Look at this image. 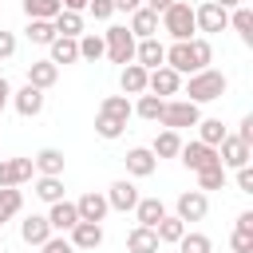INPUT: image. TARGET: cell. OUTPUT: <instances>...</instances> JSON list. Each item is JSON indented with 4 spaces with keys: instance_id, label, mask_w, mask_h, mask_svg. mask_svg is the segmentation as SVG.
<instances>
[{
    "instance_id": "obj_1",
    "label": "cell",
    "mask_w": 253,
    "mask_h": 253,
    "mask_svg": "<svg viewBox=\"0 0 253 253\" xmlns=\"http://www.w3.org/2000/svg\"><path fill=\"white\" fill-rule=\"evenodd\" d=\"M229 91V79L221 75V71H213V67H206V71H194L190 75V83H186V103H213V99H221Z\"/></svg>"
},
{
    "instance_id": "obj_2",
    "label": "cell",
    "mask_w": 253,
    "mask_h": 253,
    "mask_svg": "<svg viewBox=\"0 0 253 253\" xmlns=\"http://www.w3.org/2000/svg\"><path fill=\"white\" fill-rule=\"evenodd\" d=\"M158 28H162V32H166L174 43L194 40V32H198V28H194V8H190L186 0H174V4H170V8L158 16Z\"/></svg>"
},
{
    "instance_id": "obj_3",
    "label": "cell",
    "mask_w": 253,
    "mask_h": 253,
    "mask_svg": "<svg viewBox=\"0 0 253 253\" xmlns=\"http://www.w3.org/2000/svg\"><path fill=\"white\" fill-rule=\"evenodd\" d=\"M198 119H202V111H198V103H186V99H166V103H162V115H158V123H162L166 130H182V126H198Z\"/></svg>"
},
{
    "instance_id": "obj_4",
    "label": "cell",
    "mask_w": 253,
    "mask_h": 253,
    "mask_svg": "<svg viewBox=\"0 0 253 253\" xmlns=\"http://www.w3.org/2000/svg\"><path fill=\"white\" fill-rule=\"evenodd\" d=\"M103 43H107V59L111 63H119V67H126V63H134V36L123 28V24H115V28H107V36H103Z\"/></svg>"
},
{
    "instance_id": "obj_5",
    "label": "cell",
    "mask_w": 253,
    "mask_h": 253,
    "mask_svg": "<svg viewBox=\"0 0 253 253\" xmlns=\"http://www.w3.org/2000/svg\"><path fill=\"white\" fill-rule=\"evenodd\" d=\"M249 154H253V146L241 142L237 134H225V138L217 142V162H221V170H241V166H249Z\"/></svg>"
},
{
    "instance_id": "obj_6",
    "label": "cell",
    "mask_w": 253,
    "mask_h": 253,
    "mask_svg": "<svg viewBox=\"0 0 253 253\" xmlns=\"http://www.w3.org/2000/svg\"><path fill=\"white\" fill-rule=\"evenodd\" d=\"M178 158H182V166L186 170H206V166H221L217 162V150L213 146H206V142H182V150H178Z\"/></svg>"
},
{
    "instance_id": "obj_7",
    "label": "cell",
    "mask_w": 253,
    "mask_h": 253,
    "mask_svg": "<svg viewBox=\"0 0 253 253\" xmlns=\"http://www.w3.org/2000/svg\"><path fill=\"white\" fill-rule=\"evenodd\" d=\"M194 28H198V32H225V28H229V12L217 8L213 0H206V4L194 8Z\"/></svg>"
},
{
    "instance_id": "obj_8",
    "label": "cell",
    "mask_w": 253,
    "mask_h": 253,
    "mask_svg": "<svg viewBox=\"0 0 253 253\" xmlns=\"http://www.w3.org/2000/svg\"><path fill=\"white\" fill-rule=\"evenodd\" d=\"M178 213V221H202L206 213H210V198L202 194V190H186V194H178V206H174Z\"/></svg>"
},
{
    "instance_id": "obj_9",
    "label": "cell",
    "mask_w": 253,
    "mask_h": 253,
    "mask_svg": "<svg viewBox=\"0 0 253 253\" xmlns=\"http://www.w3.org/2000/svg\"><path fill=\"white\" fill-rule=\"evenodd\" d=\"M146 91H150V95H158V99L178 95V91H182V75H178V71H170V67L162 63V67H154V71L146 75Z\"/></svg>"
},
{
    "instance_id": "obj_10",
    "label": "cell",
    "mask_w": 253,
    "mask_h": 253,
    "mask_svg": "<svg viewBox=\"0 0 253 253\" xmlns=\"http://www.w3.org/2000/svg\"><path fill=\"white\" fill-rule=\"evenodd\" d=\"M43 217H47L51 233H71V229L79 225V210H75V202H51V210H47Z\"/></svg>"
},
{
    "instance_id": "obj_11",
    "label": "cell",
    "mask_w": 253,
    "mask_h": 253,
    "mask_svg": "<svg viewBox=\"0 0 253 253\" xmlns=\"http://www.w3.org/2000/svg\"><path fill=\"white\" fill-rule=\"evenodd\" d=\"M32 174H36L32 158H0V190H4V186H20V182H28Z\"/></svg>"
},
{
    "instance_id": "obj_12",
    "label": "cell",
    "mask_w": 253,
    "mask_h": 253,
    "mask_svg": "<svg viewBox=\"0 0 253 253\" xmlns=\"http://www.w3.org/2000/svg\"><path fill=\"white\" fill-rule=\"evenodd\" d=\"M134 63H138V67H146V71H154V67H162V63H166V47L158 43V36H150V40H138V43H134Z\"/></svg>"
},
{
    "instance_id": "obj_13",
    "label": "cell",
    "mask_w": 253,
    "mask_h": 253,
    "mask_svg": "<svg viewBox=\"0 0 253 253\" xmlns=\"http://www.w3.org/2000/svg\"><path fill=\"white\" fill-rule=\"evenodd\" d=\"M12 107H16L24 119H36V115L43 111V91L32 87V83H24L20 91H12Z\"/></svg>"
},
{
    "instance_id": "obj_14",
    "label": "cell",
    "mask_w": 253,
    "mask_h": 253,
    "mask_svg": "<svg viewBox=\"0 0 253 253\" xmlns=\"http://www.w3.org/2000/svg\"><path fill=\"white\" fill-rule=\"evenodd\" d=\"M126 174L130 178H150L154 170H158V158L150 154V146H134V150H126Z\"/></svg>"
},
{
    "instance_id": "obj_15",
    "label": "cell",
    "mask_w": 253,
    "mask_h": 253,
    "mask_svg": "<svg viewBox=\"0 0 253 253\" xmlns=\"http://www.w3.org/2000/svg\"><path fill=\"white\" fill-rule=\"evenodd\" d=\"M103 198H107V206H111V210H123V213L138 206V190H134V182H126V178L111 182V190H107Z\"/></svg>"
},
{
    "instance_id": "obj_16",
    "label": "cell",
    "mask_w": 253,
    "mask_h": 253,
    "mask_svg": "<svg viewBox=\"0 0 253 253\" xmlns=\"http://www.w3.org/2000/svg\"><path fill=\"white\" fill-rule=\"evenodd\" d=\"M75 210H79V221H99V225H103V217H107L111 206H107V198H103L99 190H87V194L75 202Z\"/></svg>"
},
{
    "instance_id": "obj_17",
    "label": "cell",
    "mask_w": 253,
    "mask_h": 253,
    "mask_svg": "<svg viewBox=\"0 0 253 253\" xmlns=\"http://www.w3.org/2000/svg\"><path fill=\"white\" fill-rule=\"evenodd\" d=\"M55 79H59V67H55L51 59H32V63H28V83H32V87L47 91V87H55Z\"/></svg>"
},
{
    "instance_id": "obj_18",
    "label": "cell",
    "mask_w": 253,
    "mask_h": 253,
    "mask_svg": "<svg viewBox=\"0 0 253 253\" xmlns=\"http://www.w3.org/2000/svg\"><path fill=\"white\" fill-rule=\"evenodd\" d=\"M146 67H138V63H126L123 71H119V87H123V95L130 99V95H146Z\"/></svg>"
},
{
    "instance_id": "obj_19",
    "label": "cell",
    "mask_w": 253,
    "mask_h": 253,
    "mask_svg": "<svg viewBox=\"0 0 253 253\" xmlns=\"http://www.w3.org/2000/svg\"><path fill=\"white\" fill-rule=\"evenodd\" d=\"M32 166H36V174H43V178H63V150L43 146V150L32 158Z\"/></svg>"
},
{
    "instance_id": "obj_20",
    "label": "cell",
    "mask_w": 253,
    "mask_h": 253,
    "mask_svg": "<svg viewBox=\"0 0 253 253\" xmlns=\"http://www.w3.org/2000/svg\"><path fill=\"white\" fill-rule=\"evenodd\" d=\"M20 237H24L28 245H43V241L51 237V225H47V217H43V213H28V217L20 221Z\"/></svg>"
},
{
    "instance_id": "obj_21",
    "label": "cell",
    "mask_w": 253,
    "mask_h": 253,
    "mask_svg": "<svg viewBox=\"0 0 253 253\" xmlns=\"http://www.w3.org/2000/svg\"><path fill=\"white\" fill-rule=\"evenodd\" d=\"M103 245V225L99 221H79L71 229V249H99Z\"/></svg>"
},
{
    "instance_id": "obj_22",
    "label": "cell",
    "mask_w": 253,
    "mask_h": 253,
    "mask_svg": "<svg viewBox=\"0 0 253 253\" xmlns=\"http://www.w3.org/2000/svg\"><path fill=\"white\" fill-rule=\"evenodd\" d=\"M126 32H130L134 40H150V36L158 32V16H154L150 8H134V12H130V24H126Z\"/></svg>"
},
{
    "instance_id": "obj_23",
    "label": "cell",
    "mask_w": 253,
    "mask_h": 253,
    "mask_svg": "<svg viewBox=\"0 0 253 253\" xmlns=\"http://www.w3.org/2000/svg\"><path fill=\"white\" fill-rule=\"evenodd\" d=\"M47 51H51L47 59H51L55 67H59V63L67 67V63H75V59H79V40H67V36H55V40L47 43Z\"/></svg>"
},
{
    "instance_id": "obj_24",
    "label": "cell",
    "mask_w": 253,
    "mask_h": 253,
    "mask_svg": "<svg viewBox=\"0 0 253 253\" xmlns=\"http://www.w3.org/2000/svg\"><path fill=\"white\" fill-rule=\"evenodd\" d=\"M134 217H138V225L154 229V225L166 217V206H162V198H138V206H134Z\"/></svg>"
},
{
    "instance_id": "obj_25",
    "label": "cell",
    "mask_w": 253,
    "mask_h": 253,
    "mask_svg": "<svg viewBox=\"0 0 253 253\" xmlns=\"http://www.w3.org/2000/svg\"><path fill=\"white\" fill-rule=\"evenodd\" d=\"M126 253H158V237H154V229L134 225V229L126 233Z\"/></svg>"
},
{
    "instance_id": "obj_26",
    "label": "cell",
    "mask_w": 253,
    "mask_h": 253,
    "mask_svg": "<svg viewBox=\"0 0 253 253\" xmlns=\"http://www.w3.org/2000/svg\"><path fill=\"white\" fill-rule=\"evenodd\" d=\"M182 233H186V221H178L174 213H166V217L154 225V237H158V245H178V241H182Z\"/></svg>"
},
{
    "instance_id": "obj_27",
    "label": "cell",
    "mask_w": 253,
    "mask_h": 253,
    "mask_svg": "<svg viewBox=\"0 0 253 253\" xmlns=\"http://www.w3.org/2000/svg\"><path fill=\"white\" fill-rule=\"evenodd\" d=\"M99 115H111V119H119V123H126V119L134 115V103H130L126 95H107V99L99 103Z\"/></svg>"
},
{
    "instance_id": "obj_28",
    "label": "cell",
    "mask_w": 253,
    "mask_h": 253,
    "mask_svg": "<svg viewBox=\"0 0 253 253\" xmlns=\"http://www.w3.org/2000/svg\"><path fill=\"white\" fill-rule=\"evenodd\" d=\"M20 210H24V194H20V186H4V190H0V225L12 221Z\"/></svg>"
},
{
    "instance_id": "obj_29",
    "label": "cell",
    "mask_w": 253,
    "mask_h": 253,
    "mask_svg": "<svg viewBox=\"0 0 253 253\" xmlns=\"http://www.w3.org/2000/svg\"><path fill=\"white\" fill-rule=\"evenodd\" d=\"M51 28H55V36L79 40V36H83V16H79V12H59V16L51 20Z\"/></svg>"
},
{
    "instance_id": "obj_30",
    "label": "cell",
    "mask_w": 253,
    "mask_h": 253,
    "mask_svg": "<svg viewBox=\"0 0 253 253\" xmlns=\"http://www.w3.org/2000/svg\"><path fill=\"white\" fill-rule=\"evenodd\" d=\"M63 12L59 0H24V16L28 20H55Z\"/></svg>"
},
{
    "instance_id": "obj_31",
    "label": "cell",
    "mask_w": 253,
    "mask_h": 253,
    "mask_svg": "<svg viewBox=\"0 0 253 253\" xmlns=\"http://www.w3.org/2000/svg\"><path fill=\"white\" fill-rule=\"evenodd\" d=\"M229 28L241 36V43H253V12L241 4V8H233L229 12Z\"/></svg>"
},
{
    "instance_id": "obj_32",
    "label": "cell",
    "mask_w": 253,
    "mask_h": 253,
    "mask_svg": "<svg viewBox=\"0 0 253 253\" xmlns=\"http://www.w3.org/2000/svg\"><path fill=\"white\" fill-rule=\"evenodd\" d=\"M178 150H182L178 130H162V134L154 138V146H150V154H154V158H178Z\"/></svg>"
},
{
    "instance_id": "obj_33",
    "label": "cell",
    "mask_w": 253,
    "mask_h": 253,
    "mask_svg": "<svg viewBox=\"0 0 253 253\" xmlns=\"http://www.w3.org/2000/svg\"><path fill=\"white\" fill-rule=\"evenodd\" d=\"M107 55V43H103V36H95V32H83L79 36V59H103Z\"/></svg>"
},
{
    "instance_id": "obj_34",
    "label": "cell",
    "mask_w": 253,
    "mask_h": 253,
    "mask_svg": "<svg viewBox=\"0 0 253 253\" xmlns=\"http://www.w3.org/2000/svg\"><path fill=\"white\" fill-rule=\"evenodd\" d=\"M225 138V126H221V119H198V142H206V146H213L217 150V142Z\"/></svg>"
},
{
    "instance_id": "obj_35",
    "label": "cell",
    "mask_w": 253,
    "mask_h": 253,
    "mask_svg": "<svg viewBox=\"0 0 253 253\" xmlns=\"http://www.w3.org/2000/svg\"><path fill=\"white\" fill-rule=\"evenodd\" d=\"M36 198L47 202V206H51V202H63V178H43V174H40V178H36Z\"/></svg>"
},
{
    "instance_id": "obj_36",
    "label": "cell",
    "mask_w": 253,
    "mask_h": 253,
    "mask_svg": "<svg viewBox=\"0 0 253 253\" xmlns=\"http://www.w3.org/2000/svg\"><path fill=\"white\" fill-rule=\"evenodd\" d=\"M162 103L166 99H158V95H138V103H134V115L138 119H146V123H158V115H162Z\"/></svg>"
},
{
    "instance_id": "obj_37",
    "label": "cell",
    "mask_w": 253,
    "mask_h": 253,
    "mask_svg": "<svg viewBox=\"0 0 253 253\" xmlns=\"http://www.w3.org/2000/svg\"><path fill=\"white\" fill-rule=\"evenodd\" d=\"M24 36L32 40V43H51L55 40V28H51V20H28V28H24Z\"/></svg>"
},
{
    "instance_id": "obj_38",
    "label": "cell",
    "mask_w": 253,
    "mask_h": 253,
    "mask_svg": "<svg viewBox=\"0 0 253 253\" xmlns=\"http://www.w3.org/2000/svg\"><path fill=\"white\" fill-rule=\"evenodd\" d=\"M190 55H194V71H206V67L213 63V47H210V40L194 36V40H190Z\"/></svg>"
},
{
    "instance_id": "obj_39",
    "label": "cell",
    "mask_w": 253,
    "mask_h": 253,
    "mask_svg": "<svg viewBox=\"0 0 253 253\" xmlns=\"http://www.w3.org/2000/svg\"><path fill=\"white\" fill-rule=\"evenodd\" d=\"M123 130H126V123H119V119H111V115H95V134H99V138L115 142Z\"/></svg>"
},
{
    "instance_id": "obj_40",
    "label": "cell",
    "mask_w": 253,
    "mask_h": 253,
    "mask_svg": "<svg viewBox=\"0 0 253 253\" xmlns=\"http://www.w3.org/2000/svg\"><path fill=\"white\" fill-rule=\"evenodd\" d=\"M225 186V170L221 166H206V170H198V190L206 194V190H221Z\"/></svg>"
},
{
    "instance_id": "obj_41",
    "label": "cell",
    "mask_w": 253,
    "mask_h": 253,
    "mask_svg": "<svg viewBox=\"0 0 253 253\" xmlns=\"http://www.w3.org/2000/svg\"><path fill=\"white\" fill-rule=\"evenodd\" d=\"M178 249H182V253H213V241H210L206 233H182Z\"/></svg>"
},
{
    "instance_id": "obj_42",
    "label": "cell",
    "mask_w": 253,
    "mask_h": 253,
    "mask_svg": "<svg viewBox=\"0 0 253 253\" xmlns=\"http://www.w3.org/2000/svg\"><path fill=\"white\" fill-rule=\"evenodd\" d=\"M87 12L95 20H111L115 16V0H87Z\"/></svg>"
},
{
    "instance_id": "obj_43",
    "label": "cell",
    "mask_w": 253,
    "mask_h": 253,
    "mask_svg": "<svg viewBox=\"0 0 253 253\" xmlns=\"http://www.w3.org/2000/svg\"><path fill=\"white\" fill-rule=\"evenodd\" d=\"M40 253H75V249H71V241H67V237H55V233H51V237L40 245Z\"/></svg>"
},
{
    "instance_id": "obj_44",
    "label": "cell",
    "mask_w": 253,
    "mask_h": 253,
    "mask_svg": "<svg viewBox=\"0 0 253 253\" xmlns=\"http://www.w3.org/2000/svg\"><path fill=\"white\" fill-rule=\"evenodd\" d=\"M229 245H233V253H253V233H241V229H233Z\"/></svg>"
},
{
    "instance_id": "obj_45",
    "label": "cell",
    "mask_w": 253,
    "mask_h": 253,
    "mask_svg": "<svg viewBox=\"0 0 253 253\" xmlns=\"http://www.w3.org/2000/svg\"><path fill=\"white\" fill-rule=\"evenodd\" d=\"M12 55H16V36L0 28V59H12Z\"/></svg>"
},
{
    "instance_id": "obj_46",
    "label": "cell",
    "mask_w": 253,
    "mask_h": 253,
    "mask_svg": "<svg viewBox=\"0 0 253 253\" xmlns=\"http://www.w3.org/2000/svg\"><path fill=\"white\" fill-rule=\"evenodd\" d=\"M237 190H241V194H253V170H249V166L237 170Z\"/></svg>"
},
{
    "instance_id": "obj_47",
    "label": "cell",
    "mask_w": 253,
    "mask_h": 253,
    "mask_svg": "<svg viewBox=\"0 0 253 253\" xmlns=\"http://www.w3.org/2000/svg\"><path fill=\"white\" fill-rule=\"evenodd\" d=\"M237 138L253 146V115H245V119H241V130H237Z\"/></svg>"
},
{
    "instance_id": "obj_48",
    "label": "cell",
    "mask_w": 253,
    "mask_h": 253,
    "mask_svg": "<svg viewBox=\"0 0 253 253\" xmlns=\"http://www.w3.org/2000/svg\"><path fill=\"white\" fill-rule=\"evenodd\" d=\"M170 4H174V0H142V8H150L154 16H162V12L170 8Z\"/></svg>"
},
{
    "instance_id": "obj_49",
    "label": "cell",
    "mask_w": 253,
    "mask_h": 253,
    "mask_svg": "<svg viewBox=\"0 0 253 253\" xmlns=\"http://www.w3.org/2000/svg\"><path fill=\"white\" fill-rule=\"evenodd\" d=\"M8 103H12V83H8L4 75H0V111H4Z\"/></svg>"
},
{
    "instance_id": "obj_50",
    "label": "cell",
    "mask_w": 253,
    "mask_h": 253,
    "mask_svg": "<svg viewBox=\"0 0 253 253\" xmlns=\"http://www.w3.org/2000/svg\"><path fill=\"white\" fill-rule=\"evenodd\" d=\"M237 229H241V233H253V213H249V210L237 213Z\"/></svg>"
},
{
    "instance_id": "obj_51",
    "label": "cell",
    "mask_w": 253,
    "mask_h": 253,
    "mask_svg": "<svg viewBox=\"0 0 253 253\" xmlns=\"http://www.w3.org/2000/svg\"><path fill=\"white\" fill-rule=\"evenodd\" d=\"M59 4H63V12H79V16L87 12V0H59Z\"/></svg>"
},
{
    "instance_id": "obj_52",
    "label": "cell",
    "mask_w": 253,
    "mask_h": 253,
    "mask_svg": "<svg viewBox=\"0 0 253 253\" xmlns=\"http://www.w3.org/2000/svg\"><path fill=\"white\" fill-rule=\"evenodd\" d=\"M142 8V0H115V12H134Z\"/></svg>"
},
{
    "instance_id": "obj_53",
    "label": "cell",
    "mask_w": 253,
    "mask_h": 253,
    "mask_svg": "<svg viewBox=\"0 0 253 253\" xmlns=\"http://www.w3.org/2000/svg\"><path fill=\"white\" fill-rule=\"evenodd\" d=\"M213 4H217V8H225V12H233V8H241L245 0H213Z\"/></svg>"
},
{
    "instance_id": "obj_54",
    "label": "cell",
    "mask_w": 253,
    "mask_h": 253,
    "mask_svg": "<svg viewBox=\"0 0 253 253\" xmlns=\"http://www.w3.org/2000/svg\"><path fill=\"white\" fill-rule=\"evenodd\" d=\"M0 245H4V233H0Z\"/></svg>"
}]
</instances>
